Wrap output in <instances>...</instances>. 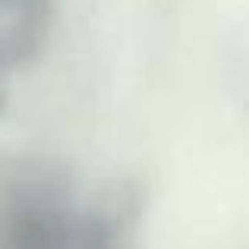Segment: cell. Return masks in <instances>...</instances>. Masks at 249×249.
Masks as SVG:
<instances>
[{
    "instance_id": "cell-1",
    "label": "cell",
    "mask_w": 249,
    "mask_h": 249,
    "mask_svg": "<svg viewBox=\"0 0 249 249\" xmlns=\"http://www.w3.org/2000/svg\"><path fill=\"white\" fill-rule=\"evenodd\" d=\"M79 221L67 164L44 155L0 158V249H73Z\"/></svg>"
},
{
    "instance_id": "cell-2",
    "label": "cell",
    "mask_w": 249,
    "mask_h": 249,
    "mask_svg": "<svg viewBox=\"0 0 249 249\" xmlns=\"http://www.w3.org/2000/svg\"><path fill=\"white\" fill-rule=\"evenodd\" d=\"M142 199L133 183L104 186L82 205V221L73 249H133Z\"/></svg>"
},
{
    "instance_id": "cell-3",
    "label": "cell",
    "mask_w": 249,
    "mask_h": 249,
    "mask_svg": "<svg viewBox=\"0 0 249 249\" xmlns=\"http://www.w3.org/2000/svg\"><path fill=\"white\" fill-rule=\"evenodd\" d=\"M0 13H10V22L0 29V54L6 70L35 63L48 48L57 0H0Z\"/></svg>"
},
{
    "instance_id": "cell-4",
    "label": "cell",
    "mask_w": 249,
    "mask_h": 249,
    "mask_svg": "<svg viewBox=\"0 0 249 249\" xmlns=\"http://www.w3.org/2000/svg\"><path fill=\"white\" fill-rule=\"evenodd\" d=\"M3 73H6V63H3V54H0V114L6 110V95H3Z\"/></svg>"
}]
</instances>
